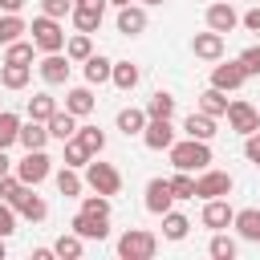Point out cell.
Instances as JSON below:
<instances>
[{"label":"cell","instance_id":"3","mask_svg":"<svg viewBox=\"0 0 260 260\" xmlns=\"http://www.w3.org/2000/svg\"><path fill=\"white\" fill-rule=\"evenodd\" d=\"M28 32H32V45H37L41 53H61V49H65V28H61L57 16H45V12H41Z\"/></svg>","mask_w":260,"mask_h":260},{"label":"cell","instance_id":"16","mask_svg":"<svg viewBox=\"0 0 260 260\" xmlns=\"http://www.w3.org/2000/svg\"><path fill=\"white\" fill-rule=\"evenodd\" d=\"M240 24V12L228 4V0H215L211 8H207V28H215V32H232Z\"/></svg>","mask_w":260,"mask_h":260},{"label":"cell","instance_id":"52","mask_svg":"<svg viewBox=\"0 0 260 260\" xmlns=\"http://www.w3.org/2000/svg\"><path fill=\"white\" fill-rule=\"evenodd\" d=\"M0 260H4V236H0Z\"/></svg>","mask_w":260,"mask_h":260},{"label":"cell","instance_id":"17","mask_svg":"<svg viewBox=\"0 0 260 260\" xmlns=\"http://www.w3.org/2000/svg\"><path fill=\"white\" fill-rule=\"evenodd\" d=\"M146 28V8L142 4H122L118 8V32L122 37H138Z\"/></svg>","mask_w":260,"mask_h":260},{"label":"cell","instance_id":"50","mask_svg":"<svg viewBox=\"0 0 260 260\" xmlns=\"http://www.w3.org/2000/svg\"><path fill=\"white\" fill-rule=\"evenodd\" d=\"M73 4H85V8H106L110 0H73Z\"/></svg>","mask_w":260,"mask_h":260},{"label":"cell","instance_id":"48","mask_svg":"<svg viewBox=\"0 0 260 260\" xmlns=\"http://www.w3.org/2000/svg\"><path fill=\"white\" fill-rule=\"evenodd\" d=\"M24 0H0V12H20Z\"/></svg>","mask_w":260,"mask_h":260},{"label":"cell","instance_id":"21","mask_svg":"<svg viewBox=\"0 0 260 260\" xmlns=\"http://www.w3.org/2000/svg\"><path fill=\"white\" fill-rule=\"evenodd\" d=\"M49 138H57V142H69L73 134H77V114H69V110H57L49 122Z\"/></svg>","mask_w":260,"mask_h":260},{"label":"cell","instance_id":"28","mask_svg":"<svg viewBox=\"0 0 260 260\" xmlns=\"http://www.w3.org/2000/svg\"><path fill=\"white\" fill-rule=\"evenodd\" d=\"M102 16H106V8H85V4H73V24H77V32H98Z\"/></svg>","mask_w":260,"mask_h":260},{"label":"cell","instance_id":"14","mask_svg":"<svg viewBox=\"0 0 260 260\" xmlns=\"http://www.w3.org/2000/svg\"><path fill=\"white\" fill-rule=\"evenodd\" d=\"M69 228H73L81 240H106V236H110V219L89 215V211H77V215L69 219Z\"/></svg>","mask_w":260,"mask_h":260},{"label":"cell","instance_id":"8","mask_svg":"<svg viewBox=\"0 0 260 260\" xmlns=\"http://www.w3.org/2000/svg\"><path fill=\"white\" fill-rule=\"evenodd\" d=\"M203 228H211V232H223V228H232V219H236V207L228 203V195L223 199H203Z\"/></svg>","mask_w":260,"mask_h":260},{"label":"cell","instance_id":"39","mask_svg":"<svg viewBox=\"0 0 260 260\" xmlns=\"http://www.w3.org/2000/svg\"><path fill=\"white\" fill-rule=\"evenodd\" d=\"M207 252H211L215 260H236V240H232V236H223V232H215V236H211V244H207Z\"/></svg>","mask_w":260,"mask_h":260},{"label":"cell","instance_id":"27","mask_svg":"<svg viewBox=\"0 0 260 260\" xmlns=\"http://www.w3.org/2000/svg\"><path fill=\"white\" fill-rule=\"evenodd\" d=\"M187 232H191V219H187L183 211H167V215H162V236H167L171 244L187 240Z\"/></svg>","mask_w":260,"mask_h":260},{"label":"cell","instance_id":"1","mask_svg":"<svg viewBox=\"0 0 260 260\" xmlns=\"http://www.w3.org/2000/svg\"><path fill=\"white\" fill-rule=\"evenodd\" d=\"M167 154H171V167H175V171H203V167L211 162V146H207L203 138H183V142H175Z\"/></svg>","mask_w":260,"mask_h":260},{"label":"cell","instance_id":"26","mask_svg":"<svg viewBox=\"0 0 260 260\" xmlns=\"http://www.w3.org/2000/svg\"><path fill=\"white\" fill-rule=\"evenodd\" d=\"M53 179H57V191H61L65 199H77V195H81V187H85V179L77 175V167H61Z\"/></svg>","mask_w":260,"mask_h":260},{"label":"cell","instance_id":"13","mask_svg":"<svg viewBox=\"0 0 260 260\" xmlns=\"http://www.w3.org/2000/svg\"><path fill=\"white\" fill-rule=\"evenodd\" d=\"M191 53H195L199 61H219V57H223V32H215V28L195 32V37H191Z\"/></svg>","mask_w":260,"mask_h":260},{"label":"cell","instance_id":"15","mask_svg":"<svg viewBox=\"0 0 260 260\" xmlns=\"http://www.w3.org/2000/svg\"><path fill=\"white\" fill-rule=\"evenodd\" d=\"M12 207H16V215H24V219H32V223H41V219L49 215V203H45L32 187H24V191L12 199Z\"/></svg>","mask_w":260,"mask_h":260},{"label":"cell","instance_id":"33","mask_svg":"<svg viewBox=\"0 0 260 260\" xmlns=\"http://www.w3.org/2000/svg\"><path fill=\"white\" fill-rule=\"evenodd\" d=\"M20 32H28V24L20 20V12H4V16H0V45L20 41Z\"/></svg>","mask_w":260,"mask_h":260},{"label":"cell","instance_id":"31","mask_svg":"<svg viewBox=\"0 0 260 260\" xmlns=\"http://www.w3.org/2000/svg\"><path fill=\"white\" fill-rule=\"evenodd\" d=\"M138 77H142L138 65H130V61H114V77H110V81H114L122 93H130V89L138 85Z\"/></svg>","mask_w":260,"mask_h":260},{"label":"cell","instance_id":"18","mask_svg":"<svg viewBox=\"0 0 260 260\" xmlns=\"http://www.w3.org/2000/svg\"><path fill=\"white\" fill-rule=\"evenodd\" d=\"M183 134H187V138H203V142H211V138H215V118L203 114V110H191V114L183 118Z\"/></svg>","mask_w":260,"mask_h":260},{"label":"cell","instance_id":"19","mask_svg":"<svg viewBox=\"0 0 260 260\" xmlns=\"http://www.w3.org/2000/svg\"><path fill=\"white\" fill-rule=\"evenodd\" d=\"M24 150H45V142H49V126L45 122H37V118H28V122H20V138H16Z\"/></svg>","mask_w":260,"mask_h":260},{"label":"cell","instance_id":"46","mask_svg":"<svg viewBox=\"0 0 260 260\" xmlns=\"http://www.w3.org/2000/svg\"><path fill=\"white\" fill-rule=\"evenodd\" d=\"M244 154H248V162H252V167H260V130L244 138Z\"/></svg>","mask_w":260,"mask_h":260},{"label":"cell","instance_id":"37","mask_svg":"<svg viewBox=\"0 0 260 260\" xmlns=\"http://www.w3.org/2000/svg\"><path fill=\"white\" fill-rule=\"evenodd\" d=\"M77 142H81L89 154H102V150H106V134H102L98 126H77Z\"/></svg>","mask_w":260,"mask_h":260},{"label":"cell","instance_id":"44","mask_svg":"<svg viewBox=\"0 0 260 260\" xmlns=\"http://www.w3.org/2000/svg\"><path fill=\"white\" fill-rule=\"evenodd\" d=\"M41 12L45 16H73V0H41Z\"/></svg>","mask_w":260,"mask_h":260},{"label":"cell","instance_id":"53","mask_svg":"<svg viewBox=\"0 0 260 260\" xmlns=\"http://www.w3.org/2000/svg\"><path fill=\"white\" fill-rule=\"evenodd\" d=\"M142 4H162V0H142Z\"/></svg>","mask_w":260,"mask_h":260},{"label":"cell","instance_id":"9","mask_svg":"<svg viewBox=\"0 0 260 260\" xmlns=\"http://www.w3.org/2000/svg\"><path fill=\"white\" fill-rule=\"evenodd\" d=\"M146 211L150 215H167L171 211V203H175V191H171V179H150L146 183Z\"/></svg>","mask_w":260,"mask_h":260},{"label":"cell","instance_id":"2","mask_svg":"<svg viewBox=\"0 0 260 260\" xmlns=\"http://www.w3.org/2000/svg\"><path fill=\"white\" fill-rule=\"evenodd\" d=\"M158 252V236L146 232V228H126L118 236V256L122 260H150Z\"/></svg>","mask_w":260,"mask_h":260},{"label":"cell","instance_id":"4","mask_svg":"<svg viewBox=\"0 0 260 260\" xmlns=\"http://www.w3.org/2000/svg\"><path fill=\"white\" fill-rule=\"evenodd\" d=\"M85 187H93V191H102V195H118L122 191V175H118V167L114 162H98V154L85 162Z\"/></svg>","mask_w":260,"mask_h":260},{"label":"cell","instance_id":"41","mask_svg":"<svg viewBox=\"0 0 260 260\" xmlns=\"http://www.w3.org/2000/svg\"><path fill=\"white\" fill-rule=\"evenodd\" d=\"M171 191H175V199H195V179H191V171H175V175H171Z\"/></svg>","mask_w":260,"mask_h":260},{"label":"cell","instance_id":"42","mask_svg":"<svg viewBox=\"0 0 260 260\" xmlns=\"http://www.w3.org/2000/svg\"><path fill=\"white\" fill-rule=\"evenodd\" d=\"M81 211L110 219V195H102V191H93V195H81Z\"/></svg>","mask_w":260,"mask_h":260},{"label":"cell","instance_id":"20","mask_svg":"<svg viewBox=\"0 0 260 260\" xmlns=\"http://www.w3.org/2000/svg\"><path fill=\"white\" fill-rule=\"evenodd\" d=\"M81 65H85V81H89V85H102V81H110V77H114V61H110V57H102V53H89Z\"/></svg>","mask_w":260,"mask_h":260},{"label":"cell","instance_id":"12","mask_svg":"<svg viewBox=\"0 0 260 260\" xmlns=\"http://www.w3.org/2000/svg\"><path fill=\"white\" fill-rule=\"evenodd\" d=\"M142 142H146L150 150H171V146H175V126H171V118H150L146 130H142Z\"/></svg>","mask_w":260,"mask_h":260},{"label":"cell","instance_id":"24","mask_svg":"<svg viewBox=\"0 0 260 260\" xmlns=\"http://www.w3.org/2000/svg\"><path fill=\"white\" fill-rule=\"evenodd\" d=\"M146 110H138V106H126V110H118V130L130 138V134H142L146 130Z\"/></svg>","mask_w":260,"mask_h":260},{"label":"cell","instance_id":"22","mask_svg":"<svg viewBox=\"0 0 260 260\" xmlns=\"http://www.w3.org/2000/svg\"><path fill=\"white\" fill-rule=\"evenodd\" d=\"M232 228L244 236V240H252V244H260V207H244V211H236V219H232Z\"/></svg>","mask_w":260,"mask_h":260},{"label":"cell","instance_id":"7","mask_svg":"<svg viewBox=\"0 0 260 260\" xmlns=\"http://www.w3.org/2000/svg\"><path fill=\"white\" fill-rule=\"evenodd\" d=\"M223 118H228V126H232L236 134H244V138L260 130V110H256L252 102H228V114H223Z\"/></svg>","mask_w":260,"mask_h":260},{"label":"cell","instance_id":"40","mask_svg":"<svg viewBox=\"0 0 260 260\" xmlns=\"http://www.w3.org/2000/svg\"><path fill=\"white\" fill-rule=\"evenodd\" d=\"M61 146H65V167H85V162L93 158V154H89V150L77 142V134H73L69 142H61Z\"/></svg>","mask_w":260,"mask_h":260},{"label":"cell","instance_id":"11","mask_svg":"<svg viewBox=\"0 0 260 260\" xmlns=\"http://www.w3.org/2000/svg\"><path fill=\"white\" fill-rule=\"evenodd\" d=\"M244 81H248V69L240 65V57H236V61H228V65H215V69H211V85H215V89H223V93L240 89Z\"/></svg>","mask_w":260,"mask_h":260},{"label":"cell","instance_id":"51","mask_svg":"<svg viewBox=\"0 0 260 260\" xmlns=\"http://www.w3.org/2000/svg\"><path fill=\"white\" fill-rule=\"evenodd\" d=\"M110 4H118V8H122V4H134V0H110Z\"/></svg>","mask_w":260,"mask_h":260},{"label":"cell","instance_id":"23","mask_svg":"<svg viewBox=\"0 0 260 260\" xmlns=\"http://www.w3.org/2000/svg\"><path fill=\"white\" fill-rule=\"evenodd\" d=\"M28 77H32V65H20V61H4V69H0V85L4 89H24Z\"/></svg>","mask_w":260,"mask_h":260},{"label":"cell","instance_id":"49","mask_svg":"<svg viewBox=\"0 0 260 260\" xmlns=\"http://www.w3.org/2000/svg\"><path fill=\"white\" fill-rule=\"evenodd\" d=\"M8 171H12V158H8V154H4V150H0V179H4V175H8Z\"/></svg>","mask_w":260,"mask_h":260},{"label":"cell","instance_id":"47","mask_svg":"<svg viewBox=\"0 0 260 260\" xmlns=\"http://www.w3.org/2000/svg\"><path fill=\"white\" fill-rule=\"evenodd\" d=\"M240 24H244L248 32H260V8H248V12L240 16Z\"/></svg>","mask_w":260,"mask_h":260},{"label":"cell","instance_id":"5","mask_svg":"<svg viewBox=\"0 0 260 260\" xmlns=\"http://www.w3.org/2000/svg\"><path fill=\"white\" fill-rule=\"evenodd\" d=\"M16 175H20L28 187H37V183H45V179L53 175V158H49L45 150H24V158L16 162Z\"/></svg>","mask_w":260,"mask_h":260},{"label":"cell","instance_id":"43","mask_svg":"<svg viewBox=\"0 0 260 260\" xmlns=\"http://www.w3.org/2000/svg\"><path fill=\"white\" fill-rule=\"evenodd\" d=\"M12 232H16V207H12L8 199H0V236L8 240Z\"/></svg>","mask_w":260,"mask_h":260},{"label":"cell","instance_id":"38","mask_svg":"<svg viewBox=\"0 0 260 260\" xmlns=\"http://www.w3.org/2000/svg\"><path fill=\"white\" fill-rule=\"evenodd\" d=\"M32 53H41L32 41H12V45H4V61H20V65H28Z\"/></svg>","mask_w":260,"mask_h":260},{"label":"cell","instance_id":"45","mask_svg":"<svg viewBox=\"0 0 260 260\" xmlns=\"http://www.w3.org/2000/svg\"><path fill=\"white\" fill-rule=\"evenodd\" d=\"M240 65L248 69V77H252V73H260V45H248V49L240 53Z\"/></svg>","mask_w":260,"mask_h":260},{"label":"cell","instance_id":"29","mask_svg":"<svg viewBox=\"0 0 260 260\" xmlns=\"http://www.w3.org/2000/svg\"><path fill=\"white\" fill-rule=\"evenodd\" d=\"M199 110H203V114H211V118H223V114H228V98H223V89L207 85V89L199 93Z\"/></svg>","mask_w":260,"mask_h":260},{"label":"cell","instance_id":"36","mask_svg":"<svg viewBox=\"0 0 260 260\" xmlns=\"http://www.w3.org/2000/svg\"><path fill=\"white\" fill-rule=\"evenodd\" d=\"M93 53V41H89V32H73L69 41H65V57L69 61H85Z\"/></svg>","mask_w":260,"mask_h":260},{"label":"cell","instance_id":"6","mask_svg":"<svg viewBox=\"0 0 260 260\" xmlns=\"http://www.w3.org/2000/svg\"><path fill=\"white\" fill-rule=\"evenodd\" d=\"M232 175L228 171H211V167H203V175L195 179V195L199 199H223V195H232Z\"/></svg>","mask_w":260,"mask_h":260},{"label":"cell","instance_id":"35","mask_svg":"<svg viewBox=\"0 0 260 260\" xmlns=\"http://www.w3.org/2000/svg\"><path fill=\"white\" fill-rule=\"evenodd\" d=\"M16 138H20V118L12 110H0V150H8Z\"/></svg>","mask_w":260,"mask_h":260},{"label":"cell","instance_id":"54","mask_svg":"<svg viewBox=\"0 0 260 260\" xmlns=\"http://www.w3.org/2000/svg\"><path fill=\"white\" fill-rule=\"evenodd\" d=\"M0 102H4V98H0ZM0 110H4V106H0Z\"/></svg>","mask_w":260,"mask_h":260},{"label":"cell","instance_id":"34","mask_svg":"<svg viewBox=\"0 0 260 260\" xmlns=\"http://www.w3.org/2000/svg\"><path fill=\"white\" fill-rule=\"evenodd\" d=\"M53 252H57L61 260H77V256L85 252V240H81L77 232H65V236H61V240L53 244Z\"/></svg>","mask_w":260,"mask_h":260},{"label":"cell","instance_id":"25","mask_svg":"<svg viewBox=\"0 0 260 260\" xmlns=\"http://www.w3.org/2000/svg\"><path fill=\"white\" fill-rule=\"evenodd\" d=\"M65 110H69V114H77V118L93 114V93H89V85H77V89H69V93H65Z\"/></svg>","mask_w":260,"mask_h":260},{"label":"cell","instance_id":"10","mask_svg":"<svg viewBox=\"0 0 260 260\" xmlns=\"http://www.w3.org/2000/svg\"><path fill=\"white\" fill-rule=\"evenodd\" d=\"M37 69H41V81L45 85H65L69 81V57H65V49L61 53H45Z\"/></svg>","mask_w":260,"mask_h":260},{"label":"cell","instance_id":"32","mask_svg":"<svg viewBox=\"0 0 260 260\" xmlns=\"http://www.w3.org/2000/svg\"><path fill=\"white\" fill-rule=\"evenodd\" d=\"M53 114H57V98H53V93H32V98H28V118L49 122Z\"/></svg>","mask_w":260,"mask_h":260},{"label":"cell","instance_id":"30","mask_svg":"<svg viewBox=\"0 0 260 260\" xmlns=\"http://www.w3.org/2000/svg\"><path fill=\"white\" fill-rule=\"evenodd\" d=\"M142 110H146V118H171V114H175V98H171L167 89H154Z\"/></svg>","mask_w":260,"mask_h":260}]
</instances>
